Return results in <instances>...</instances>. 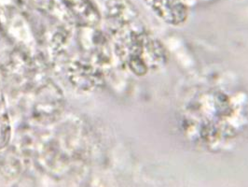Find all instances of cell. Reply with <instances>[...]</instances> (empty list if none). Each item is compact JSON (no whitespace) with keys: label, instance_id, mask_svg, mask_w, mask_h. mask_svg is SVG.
Segmentation results:
<instances>
[{"label":"cell","instance_id":"cell-1","mask_svg":"<svg viewBox=\"0 0 248 187\" xmlns=\"http://www.w3.org/2000/svg\"><path fill=\"white\" fill-rule=\"evenodd\" d=\"M183 125L204 148H225L248 128V96L217 86L199 92L185 108Z\"/></svg>","mask_w":248,"mask_h":187}]
</instances>
